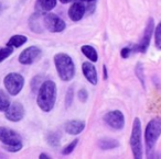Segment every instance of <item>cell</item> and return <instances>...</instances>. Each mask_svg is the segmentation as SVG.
I'll return each mask as SVG.
<instances>
[{
	"label": "cell",
	"mask_w": 161,
	"mask_h": 159,
	"mask_svg": "<svg viewBox=\"0 0 161 159\" xmlns=\"http://www.w3.org/2000/svg\"><path fill=\"white\" fill-rule=\"evenodd\" d=\"M77 143H78V139L77 138H75L73 141H71V143L69 144L67 146H65L64 148H63V150H62V155H69V154H72L73 152V150L75 149V147H76V145H77Z\"/></svg>",
	"instance_id": "cb8c5ba5"
},
{
	"label": "cell",
	"mask_w": 161,
	"mask_h": 159,
	"mask_svg": "<svg viewBox=\"0 0 161 159\" xmlns=\"http://www.w3.org/2000/svg\"><path fill=\"white\" fill-rule=\"evenodd\" d=\"M42 21L45 29L47 31L52 32V33H60V32L64 31L65 28H66L65 22L60 17H58L54 13H50V12L43 14Z\"/></svg>",
	"instance_id": "52a82bcc"
},
{
	"label": "cell",
	"mask_w": 161,
	"mask_h": 159,
	"mask_svg": "<svg viewBox=\"0 0 161 159\" xmlns=\"http://www.w3.org/2000/svg\"><path fill=\"white\" fill-rule=\"evenodd\" d=\"M56 6V0H36V10L39 13H47L50 12Z\"/></svg>",
	"instance_id": "9a60e30c"
},
{
	"label": "cell",
	"mask_w": 161,
	"mask_h": 159,
	"mask_svg": "<svg viewBox=\"0 0 161 159\" xmlns=\"http://www.w3.org/2000/svg\"><path fill=\"white\" fill-rule=\"evenodd\" d=\"M80 51H82V53H83L84 55H85L86 57L91 60V62H93V63L97 62V59H98V55H97L96 49H95L93 46H91V45H84V46H82Z\"/></svg>",
	"instance_id": "ac0fdd59"
},
{
	"label": "cell",
	"mask_w": 161,
	"mask_h": 159,
	"mask_svg": "<svg viewBox=\"0 0 161 159\" xmlns=\"http://www.w3.org/2000/svg\"><path fill=\"white\" fill-rule=\"evenodd\" d=\"M135 73H136V76L138 77V79L140 80L142 87L145 88V75H143V68H142V64H141V63H138V64L136 65Z\"/></svg>",
	"instance_id": "603a6c76"
},
{
	"label": "cell",
	"mask_w": 161,
	"mask_h": 159,
	"mask_svg": "<svg viewBox=\"0 0 161 159\" xmlns=\"http://www.w3.org/2000/svg\"><path fill=\"white\" fill-rule=\"evenodd\" d=\"M42 76H36V77L32 79V82H31V87H32V91L33 92H38L39 88L40 86L42 85Z\"/></svg>",
	"instance_id": "d4e9b609"
},
{
	"label": "cell",
	"mask_w": 161,
	"mask_h": 159,
	"mask_svg": "<svg viewBox=\"0 0 161 159\" xmlns=\"http://www.w3.org/2000/svg\"><path fill=\"white\" fill-rule=\"evenodd\" d=\"M103 70H104V79H107L108 75H107V67H106V65L103 66Z\"/></svg>",
	"instance_id": "f1b7e54d"
},
{
	"label": "cell",
	"mask_w": 161,
	"mask_h": 159,
	"mask_svg": "<svg viewBox=\"0 0 161 159\" xmlns=\"http://www.w3.org/2000/svg\"><path fill=\"white\" fill-rule=\"evenodd\" d=\"M25 111L20 102H12L5 111V116L10 122H20L25 117Z\"/></svg>",
	"instance_id": "8fae6325"
},
{
	"label": "cell",
	"mask_w": 161,
	"mask_h": 159,
	"mask_svg": "<svg viewBox=\"0 0 161 159\" xmlns=\"http://www.w3.org/2000/svg\"><path fill=\"white\" fill-rule=\"evenodd\" d=\"M60 1H61L62 3H72L73 0H60Z\"/></svg>",
	"instance_id": "4dcf8cb0"
},
{
	"label": "cell",
	"mask_w": 161,
	"mask_h": 159,
	"mask_svg": "<svg viewBox=\"0 0 161 159\" xmlns=\"http://www.w3.org/2000/svg\"><path fill=\"white\" fill-rule=\"evenodd\" d=\"M56 85L52 80H45L42 82L38 90L36 103L43 112H50L53 110L56 101Z\"/></svg>",
	"instance_id": "6da1fadb"
},
{
	"label": "cell",
	"mask_w": 161,
	"mask_h": 159,
	"mask_svg": "<svg viewBox=\"0 0 161 159\" xmlns=\"http://www.w3.org/2000/svg\"><path fill=\"white\" fill-rule=\"evenodd\" d=\"M77 97H78V100H80V102L85 103V102L87 101V99H88V92H87V90H86L85 88L80 89V91H78V93H77Z\"/></svg>",
	"instance_id": "4316f807"
},
{
	"label": "cell",
	"mask_w": 161,
	"mask_h": 159,
	"mask_svg": "<svg viewBox=\"0 0 161 159\" xmlns=\"http://www.w3.org/2000/svg\"><path fill=\"white\" fill-rule=\"evenodd\" d=\"M104 122L107 124L109 127L114 130H123L125 126V116L123 112L118 110L110 111L104 115Z\"/></svg>",
	"instance_id": "9c48e42d"
},
{
	"label": "cell",
	"mask_w": 161,
	"mask_h": 159,
	"mask_svg": "<svg viewBox=\"0 0 161 159\" xmlns=\"http://www.w3.org/2000/svg\"><path fill=\"white\" fill-rule=\"evenodd\" d=\"M54 65L58 77L63 81H69L75 76V65L71 56L65 53H58L54 56Z\"/></svg>",
	"instance_id": "3957f363"
},
{
	"label": "cell",
	"mask_w": 161,
	"mask_h": 159,
	"mask_svg": "<svg viewBox=\"0 0 161 159\" xmlns=\"http://www.w3.org/2000/svg\"><path fill=\"white\" fill-rule=\"evenodd\" d=\"M61 141V135L58 133H51L47 136V143L52 146V147H56L60 145Z\"/></svg>",
	"instance_id": "ffe728a7"
},
{
	"label": "cell",
	"mask_w": 161,
	"mask_h": 159,
	"mask_svg": "<svg viewBox=\"0 0 161 159\" xmlns=\"http://www.w3.org/2000/svg\"><path fill=\"white\" fill-rule=\"evenodd\" d=\"M130 147L134 155V158L141 159L143 156L142 148V131H141V122L138 117L134 120L132 123V131L130 135Z\"/></svg>",
	"instance_id": "5b68a950"
},
{
	"label": "cell",
	"mask_w": 161,
	"mask_h": 159,
	"mask_svg": "<svg viewBox=\"0 0 161 159\" xmlns=\"http://www.w3.org/2000/svg\"><path fill=\"white\" fill-rule=\"evenodd\" d=\"M82 71H83L84 77L87 79L90 84L93 86H96L98 82V78H97V71L94 65H92L91 62H84L82 64Z\"/></svg>",
	"instance_id": "4fadbf2b"
},
{
	"label": "cell",
	"mask_w": 161,
	"mask_h": 159,
	"mask_svg": "<svg viewBox=\"0 0 161 159\" xmlns=\"http://www.w3.org/2000/svg\"><path fill=\"white\" fill-rule=\"evenodd\" d=\"M0 141L3 147L10 152H17L22 149V138L16 132L6 126H0Z\"/></svg>",
	"instance_id": "277c9868"
},
{
	"label": "cell",
	"mask_w": 161,
	"mask_h": 159,
	"mask_svg": "<svg viewBox=\"0 0 161 159\" xmlns=\"http://www.w3.org/2000/svg\"><path fill=\"white\" fill-rule=\"evenodd\" d=\"M3 85L9 95H17L20 93L25 86V78L18 73H10L3 79Z\"/></svg>",
	"instance_id": "8992f818"
},
{
	"label": "cell",
	"mask_w": 161,
	"mask_h": 159,
	"mask_svg": "<svg viewBox=\"0 0 161 159\" xmlns=\"http://www.w3.org/2000/svg\"><path fill=\"white\" fill-rule=\"evenodd\" d=\"M98 146L101 149L108 150V149H114L119 146V141L114 138H102L98 141Z\"/></svg>",
	"instance_id": "e0dca14e"
},
{
	"label": "cell",
	"mask_w": 161,
	"mask_h": 159,
	"mask_svg": "<svg viewBox=\"0 0 161 159\" xmlns=\"http://www.w3.org/2000/svg\"><path fill=\"white\" fill-rule=\"evenodd\" d=\"M39 158H40V159H47V158H50V156H49V155H47V154H44V152H42V154L39 156Z\"/></svg>",
	"instance_id": "f546056e"
},
{
	"label": "cell",
	"mask_w": 161,
	"mask_h": 159,
	"mask_svg": "<svg viewBox=\"0 0 161 159\" xmlns=\"http://www.w3.org/2000/svg\"><path fill=\"white\" fill-rule=\"evenodd\" d=\"M153 31H154V20L152 18H150L148 20L147 27L145 29V32H143V35L141 38L140 42L137 45L134 46V51L135 52H139V53H146L149 47V44L151 42V38L153 35Z\"/></svg>",
	"instance_id": "ba28073f"
},
{
	"label": "cell",
	"mask_w": 161,
	"mask_h": 159,
	"mask_svg": "<svg viewBox=\"0 0 161 159\" xmlns=\"http://www.w3.org/2000/svg\"><path fill=\"white\" fill-rule=\"evenodd\" d=\"M42 55V51L38 46H30L21 52L19 55V63L22 65H31L39 59Z\"/></svg>",
	"instance_id": "30bf717a"
},
{
	"label": "cell",
	"mask_w": 161,
	"mask_h": 159,
	"mask_svg": "<svg viewBox=\"0 0 161 159\" xmlns=\"http://www.w3.org/2000/svg\"><path fill=\"white\" fill-rule=\"evenodd\" d=\"M74 99V88L73 87H69V90H67V93L65 95V103H66V106H71L72 102H73Z\"/></svg>",
	"instance_id": "484cf974"
},
{
	"label": "cell",
	"mask_w": 161,
	"mask_h": 159,
	"mask_svg": "<svg viewBox=\"0 0 161 159\" xmlns=\"http://www.w3.org/2000/svg\"><path fill=\"white\" fill-rule=\"evenodd\" d=\"M14 53V47L11 46H5L0 49V63H3L5 59H7L11 54Z\"/></svg>",
	"instance_id": "44dd1931"
},
{
	"label": "cell",
	"mask_w": 161,
	"mask_h": 159,
	"mask_svg": "<svg viewBox=\"0 0 161 159\" xmlns=\"http://www.w3.org/2000/svg\"><path fill=\"white\" fill-rule=\"evenodd\" d=\"M27 41H28L27 36L18 34V35L11 36V38H9V41L7 42V45H8V46L14 47V49H18V47L22 46L23 44H25V43H27Z\"/></svg>",
	"instance_id": "2e32d148"
},
{
	"label": "cell",
	"mask_w": 161,
	"mask_h": 159,
	"mask_svg": "<svg viewBox=\"0 0 161 159\" xmlns=\"http://www.w3.org/2000/svg\"><path fill=\"white\" fill-rule=\"evenodd\" d=\"M1 10H3V7H1V5H0V13H1Z\"/></svg>",
	"instance_id": "d6a6232c"
},
{
	"label": "cell",
	"mask_w": 161,
	"mask_h": 159,
	"mask_svg": "<svg viewBox=\"0 0 161 159\" xmlns=\"http://www.w3.org/2000/svg\"><path fill=\"white\" fill-rule=\"evenodd\" d=\"M86 12V6L84 5L83 1H76L72 3L69 9V17L72 21H80L83 19L84 14Z\"/></svg>",
	"instance_id": "7c38bea8"
},
{
	"label": "cell",
	"mask_w": 161,
	"mask_h": 159,
	"mask_svg": "<svg viewBox=\"0 0 161 159\" xmlns=\"http://www.w3.org/2000/svg\"><path fill=\"white\" fill-rule=\"evenodd\" d=\"M161 135V119L154 117L150 120L146 126L145 131V143H146V155L148 158H152L154 154V148Z\"/></svg>",
	"instance_id": "7a4b0ae2"
},
{
	"label": "cell",
	"mask_w": 161,
	"mask_h": 159,
	"mask_svg": "<svg viewBox=\"0 0 161 159\" xmlns=\"http://www.w3.org/2000/svg\"><path fill=\"white\" fill-rule=\"evenodd\" d=\"M154 43L157 49L161 51V21L154 29Z\"/></svg>",
	"instance_id": "7402d4cb"
},
{
	"label": "cell",
	"mask_w": 161,
	"mask_h": 159,
	"mask_svg": "<svg viewBox=\"0 0 161 159\" xmlns=\"http://www.w3.org/2000/svg\"><path fill=\"white\" fill-rule=\"evenodd\" d=\"M80 1H83V3H93L95 0H80Z\"/></svg>",
	"instance_id": "1f68e13d"
},
{
	"label": "cell",
	"mask_w": 161,
	"mask_h": 159,
	"mask_svg": "<svg viewBox=\"0 0 161 159\" xmlns=\"http://www.w3.org/2000/svg\"><path fill=\"white\" fill-rule=\"evenodd\" d=\"M131 52H132V49H130V47H124L120 51V56L123 58H128Z\"/></svg>",
	"instance_id": "83f0119b"
},
{
	"label": "cell",
	"mask_w": 161,
	"mask_h": 159,
	"mask_svg": "<svg viewBox=\"0 0 161 159\" xmlns=\"http://www.w3.org/2000/svg\"><path fill=\"white\" fill-rule=\"evenodd\" d=\"M85 128V122L80 120H71L64 124V130L69 135H77Z\"/></svg>",
	"instance_id": "5bb4252c"
},
{
	"label": "cell",
	"mask_w": 161,
	"mask_h": 159,
	"mask_svg": "<svg viewBox=\"0 0 161 159\" xmlns=\"http://www.w3.org/2000/svg\"><path fill=\"white\" fill-rule=\"evenodd\" d=\"M10 99L8 97V95L3 90L0 89V112H5L8 109V106L10 105Z\"/></svg>",
	"instance_id": "d6986e66"
}]
</instances>
